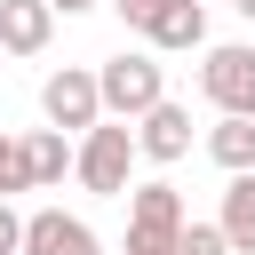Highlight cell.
Instances as JSON below:
<instances>
[{
	"mask_svg": "<svg viewBox=\"0 0 255 255\" xmlns=\"http://www.w3.org/2000/svg\"><path fill=\"white\" fill-rule=\"evenodd\" d=\"M96 96H104L112 120H143L151 104H167V72H159L151 48H120V56L96 64Z\"/></svg>",
	"mask_w": 255,
	"mask_h": 255,
	"instance_id": "obj_1",
	"label": "cell"
},
{
	"mask_svg": "<svg viewBox=\"0 0 255 255\" xmlns=\"http://www.w3.org/2000/svg\"><path fill=\"white\" fill-rule=\"evenodd\" d=\"M128 167H135V128L128 120H96L80 135V151H72V175L88 191H104V199H128Z\"/></svg>",
	"mask_w": 255,
	"mask_h": 255,
	"instance_id": "obj_2",
	"label": "cell"
},
{
	"mask_svg": "<svg viewBox=\"0 0 255 255\" xmlns=\"http://www.w3.org/2000/svg\"><path fill=\"white\" fill-rule=\"evenodd\" d=\"M199 88H207V104L223 112V120H255V48H207V64H199Z\"/></svg>",
	"mask_w": 255,
	"mask_h": 255,
	"instance_id": "obj_3",
	"label": "cell"
},
{
	"mask_svg": "<svg viewBox=\"0 0 255 255\" xmlns=\"http://www.w3.org/2000/svg\"><path fill=\"white\" fill-rule=\"evenodd\" d=\"M40 112H48V128L64 135V128H96L104 120V96H96V72H80V64H64V72H48L40 80Z\"/></svg>",
	"mask_w": 255,
	"mask_h": 255,
	"instance_id": "obj_4",
	"label": "cell"
},
{
	"mask_svg": "<svg viewBox=\"0 0 255 255\" xmlns=\"http://www.w3.org/2000/svg\"><path fill=\"white\" fill-rule=\"evenodd\" d=\"M24 255H104V247H96V231L80 215L40 207V215H24Z\"/></svg>",
	"mask_w": 255,
	"mask_h": 255,
	"instance_id": "obj_5",
	"label": "cell"
},
{
	"mask_svg": "<svg viewBox=\"0 0 255 255\" xmlns=\"http://www.w3.org/2000/svg\"><path fill=\"white\" fill-rule=\"evenodd\" d=\"M135 151L159 159V167H175V159L191 151V112H183V104H151V112L135 120Z\"/></svg>",
	"mask_w": 255,
	"mask_h": 255,
	"instance_id": "obj_6",
	"label": "cell"
},
{
	"mask_svg": "<svg viewBox=\"0 0 255 255\" xmlns=\"http://www.w3.org/2000/svg\"><path fill=\"white\" fill-rule=\"evenodd\" d=\"M143 40H151V48H167V56L199 48V40H207V0H159V8L143 16Z\"/></svg>",
	"mask_w": 255,
	"mask_h": 255,
	"instance_id": "obj_7",
	"label": "cell"
},
{
	"mask_svg": "<svg viewBox=\"0 0 255 255\" xmlns=\"http://www.w3.org/2000/svg\"><path fill=\"white\" fill-rule=\"evenodd\" d=\"M48 32H56L48 0H0V56H40Z\"/></svg>",
	"mask_w": 255,
	"mask_h": 255,
	"instance_id": "obj_8",
	"label": "cell"
},
{
	"mask_svg": "<svg viewBox=\"0 0 255 255\" xmlns=\"http://www.w3.org/2000/svg\"><path fill=\"white\" fill-rule=\"evenodd\" d=\"M183 191L175 183H135L128 191V231H183Z\"/></svg>",
	"mask_w": 255,
	"mask_h": 255,
	"instance_id": "obj_9",
	"label": "cell"
},
{
	"mask_svg": "<svg viewBox=\"0 0 255 255\" xmlns=\"http://www.w3.org/2000/svg\"><path fill=\"white\" fill-rule=\"evenodd\" d=\"M215 231L231 239V255H255V175H231V191H223V215H215Z\"/></svg>",
	"mask_w": 255,
	"mask_h": 255,
	"instance_id": "obj_10",
	"label": "cell"
},
{
	"mask_svg": "<svg viewBox=\"0 0 255 255\" xmlns=\"http://www.w3.org/2000/svg\"><path fill=\"white\" fill-rule=\"evenodd\" d=\"M64 167H72V143H64L56 128H32V135H24V175H32V191L64 183Z\"/></svg>",
	"mask_w": 255,
	"mask_h": 255,
	"instance_id": "obj_11",
	"label": "cell"
},
{
	"mask_svg": "<svg viewBox=\"0 0 255 255\" xmlns=\"http://www.w3.org/2000/svg\"><path fill=\"white\" fill-rule=\"evenodd\" d=\"M207 159H215L223 175H255V120H215Z\"/></svg>",
	"mask_w": 255,
	"mask_h": 255,
	"instance_id": "obj_12",
	"label": "cell"
},
{
	"mask_svg": "<svg viewBox=\"0 0 255 255\" xmlns=\"http://www.w3.org/2000/svg\"><path fill=\"white\" fill-rule=\"evenodd\" d=\"M16 191H32V175H24V135H0V199H16Z\"/></svg>",
	"mask_w": 255,
	"mask_h": 255,
	"instance_id": "obj_13",
	"label": "cell"
},
{
	"mask_svg": "<svg viewBox=\"0 0 255 255\" xmlns=\"http://www.w3.org/2000/svg\"><path fill=\"white\" fill-rule=\"evenodd\" d=\"M175 255H231V239H223L215 223H183V231H175Z\"/></svg>",
	"mask_w": 255,
	"mask_h": 255,
	"instance_id": "obj_14",
	"label": "cell"
},
{
	"mask_svg": "<svg viewBox=\"0 0 255 255\" xmlns=\"http://www.w3.org/2000/svg\"><path fill=\"white\" fill-rule=\"evenodd\" d=\"M128 255H175V231H128Z\"/></svg>",
	"mask_w": 255,
	"mask_h": 255,
	"instance_id": "obj_15",
	"label": "cell"
},
{
	"mask_svg": "<svg viewBox=\"0 0 255 255\" xmlns=\"http://www.w3.org/2000/svg\"><path fill=\"white\" fill-rule=\"evenodd\" d=\"M0 255H24V215L0 199Z\"/></svg>",
	"mask_w": 255,
	"mask_h": 255,
	"instance_id": "obj_16",
	"label": "cell"
},
{
	"mask_svg": "<svg viewBox=\"0 0 255 255\" xmlns=\"http://www.w3.org/2000/svg\"><path fill=\"white\" fill-rule=\"evenodd\" d=\"M112 8H120V16H128V24H135V32H143V16H151V8H159V0H112Z\"/></svg>",
	"mask_w": 255,
	"mask_h": 255,
	"instance_id": "obj_17",
	"label": "cell"
},
{
	"mask_svg": "<svg viewBox=\"0 0 255 255\" xmlns=\"http://www.w3.org/2000/svg\"><path fill=\"white\" fill-rule=\"evenodd\" d=\"M56 16H80V8H104V0H48Z\"/></svg>",
	"mask_w": 255,
	"mask_h": 255,
	"instance_id": "obj_18",
	"label": "cell"
},
{
	"mask_svg": "<svg viewBox=\"0 0 255 255\" xmlns=\"http://www.w3.org/2000/svg\"><path fill=\"white\" fill-rule=\"evenodd\" d=\"M231 8H239V16H247V24H255V0H231Z\"/></svg>",
	"mask_w": 255,
	"mask_h": 255,
	"instance_id": "obj_19",
	"label": "cell"
}]
</instances>
